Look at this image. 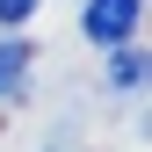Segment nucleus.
<instances>
[{
  "instance_id": "f257e3e1",
  "label": "nucleus",
  "mask_w": 152,
  "mask_h": 152,
  "mask_svg": "<svg viewBox=\"0 0 152 152\" xmlns=\"http://www.w3.org/2000/svg\"><path fill=\"white\" fill-rule=\"evenodd\" d=\"M138 15H145V0H87V7H80V29L94 36V44H130Z\"/></svg>"
},
{
  "instance_id": "f03ea898",
  "label": "nucleus",
  "mask_w": 152,
  "mask_h": 152,
  "mask_svg": "<svg viewBox=\"0 0 152 152\" xmlns=\"http://www.w3.org/2000/svg\"><path fill=\"white\" fill-rule=\"evenodd\" d=\"M29 58H36V51H29V44H15V36L0 44V102H7V94H22V80H29Z\"/></svg>"
},
{
  "instance_id": "7ed1b4c3",
  "label": "nucleus",
  "mask_w": 152,
  "mask_h": 152,
  "mask_svg": "<svg viewBox=\"0 0 152 152\" xmlns=\"http://www.w3.org/2000/svg\"><path fill=\"white\" fill-rule=\"evenodd\" d=\"M109 51H116V65H109V87H138V80H145V51H138V44H109Z\"/></svg>"
},
{
  "instance_id": "20e7f679",
  "label": "nucleus",
  "mask_w": 152,
  "mask_h": 152,
  "mask_svg": "<svg viewBox=\"0 0 152 152\" xmlns=\"http://www.w3.org/2000/svg\"><path fill=\"white\" fill-rule=\"evenodd\" d=\"M36 15V0H0V29H15V22H29Z\"/></svg>"
}]
</instances>
